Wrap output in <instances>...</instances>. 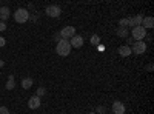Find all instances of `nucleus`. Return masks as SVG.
<instances>
[{"label":"nucleus","mask_w":154,"mask_h":114,"mask_svg":"<svg viewBox=\"0 0 154 114\" xmlns=\"http://www.w3.org/2000/svg\"><path fill=\"white\" fill-rule=\"evenodd\" d=\"M56 53H57L59 56H62V57H66V56H69V53H71V43H69V40L62 39L60 42H57Z\"/></svg>","instance_id":"obj_1"},{"label":"nucleus","mask_w":154,"mask_h":114,"mask_svg":"<svg viewBox=\"0 0 154 114\" xmlns=\"http://www.w3.org/2000/svg\"><path fill=\"white\" fill-rule=\"evenodd\" d=\"M14 19H16L17 23H25V22H28V20H29V12H28V9L19 8V9L14 12Z\"/></svg>","instance_id":"obj_2"},{"label":"nucleus","mask_w":154,"mask_h":114,"mask_svg":"<svg viewBox=\"0 0 154 114\" xmlns=\"http://www.w3.org/2000/svg\"><path fill=\"white\" fill-rule=\"evenodd\" d=\"M131 34H133V40L134 42H142L146 37V29L143 26H134Z\"/></svg>","instance_id":"obj_3"},{"label":"nucleus","mask_w":154,"mask_h":114,"mask_svg":"<svg viewBox=\"0 0 154 114\" xmlns=\"http://www.w3.org/2000/svg\"><path fill=\"white\" fill-rule=\"evenodd\" d=\"M45 12H46L48 17H54V19H56V17H60L62 9H60V6H57V5H49V6H46Z\"/></svg>","instance_id":"obj_4"},{"label":"nucleus","mask_w":154,"mask_h":114,"mask_svg":"<svg viewBox=\"0 0 154 114\" xmlns=\"http://www.w3.org/2000/svg\"><path fill=\"white\" fill-rule=\"evenodd\" d=\"M60 39H65V40H69L71 37H74L75 35V28L74 26H65L60 32Z\"/></svg>","instance_id":"obj_5"},{"label":"nucleus","mask_w":154,"mask_h":114,"mask_svg":"<svg viewBox=\"0 0 154 114\" xmlns=\"http://www.w3.org/2000/svg\"><path fill=\"white\" fill-rule=\"evenodd\" d=\"M131 51H133L134 54H143V53L146 51V43H145V40H142V42H134Z\"/></svg>","instance_id":"obj_6"},{"label":"nucleus","mask_w":154,"mask_h":114,"mask_svg":"<svg viewBox=\"0 0 154 114\" xmlns=\"http://www.w3.org/2000/svg\"><path fill=\"white\" fill-rule=\"evenodd\" d=\"M142 20H143V16L142 14H137L134 17H128V26H131V28L140 26V25H142Z\"/></svg>","instance_id":"obj_7"},{"label":"nucleus","mask_w":154,"mask_h":114,"mask_svg":"<svg viewBox=\"0 0 154 114\" xmlns=\"http://www.w3.org/2000/svg\"><path fill=\"white\" fill-rule=\"evenodd\" d=\"M69 43H71V48H82L83 46V37L79 35V34H75L74 37H71Z\"/></svg>","instance_id":"obj_8"},{"label":"nucleus","mask_w":154,"mask_h":114,"mask_svg":"<svg viewBox=\"0 0 154 114\" xmlns=\"http://www.w3.org/2000/svg\"><path fill=\"white\" fill-rule=\"evenodd\" d=\"M112 114H125V105L119 100H116L112 103Z\"/></svg>","instance_id":"obj_9"},{"label":"nucleus","mask_w":154,"mask_h":114,"mask_svg":"<svg viewBox=\"0 0 154 114\" xmlns=\"http://www.w3.org/2000/svg\"><path fill=\"white\" fill-rule=\"evenodd\" d=\"M28 106H29L31 109H37L38 106H40V97H37V96L29 97V100H28Z\"/></svg>","instance_id":"obj_10"},{"label":"nucleus","mask_w":154,"mask_h":114,"mask_svg":"<svg viewBox=\"0 0 154 114\" xmlns=\"http://www.w3.org/2000/svg\"><path fill=\"white\" fill-rule=\"evenodd\" d=\"M119 54L122 56V57H128V56H131L133 54V51H131V46H126V45H122V46H119Z\"/></svg>","instance_id":"obj_11"},{"label":"nucleus","mask_w":154,"mask_h":114,"mask_svg":"<svg viewBox=\"0 0 154 114\" xmlns=\"http://www.w3.org/2000/svg\"><path fill=\"white\" fill-rule=\"evenodd\" d=\"M140 26H143L145 29H151L152 26H154V19L151 17V16H148V17H143V20H142V25Z\"/></svg>","instance_id":"obj_12"},{"label":"nucleus","mask_w":154,"mask_h":114,"mask_svg":"<svg viewBox=\"0 0 154 114\" xmlns=\"http://www.w3.org/2000/svg\"><path fill=\"white\" fill-rule=\"evenodd\" d=\"M5 88H6L8 91H11V90H14V88H16V77H14L12 74H9V77H8V80H6Z\"/></svg>","instance_id":"obj_13"},{"label":"nucleus","mask_w":154,"mask_h":114,"mask_svg":"<svg viewBox=\"0 0 154 114\" xmlns=\"http://www.w3.org/2000/svg\"><path fill=\"white\" fill-rule=\"evenodd\" d=\"M6 19H9V8L2 6L0 8V22H5Z\"/></svg>","instance_id":"obj_14"},{"label":"nucleus","mask_w":154,"mask_h":114,"mask_svg":"<svg viewBox=\"0 0 154 114\" xmlns=\"http://www.w3.org/2000/svg\"><path fill=\"white\" fill-rule=\"evenodd\" d=\"M116 34H117L120 39H126V37L130 35V31H128V28H122V26H119L117 31H116Z\"/></svg>","instance_id":"obj_15"},{"label":"nucleus","mask_w":154,"mask_h":114,"mask_svg":"<svg viewBox=\"0 0 154 114\" xmlns=\"http://www.w3.org/2000/svg\"><path fill=\"white\" fill-rule=\"evenodd\" d=\"M22 86H23V90H29V88L32 86V79H31V77L22 79Z\"/></svg>","instance_id":"obj_16"},{"label":"nucleus","mask_w":154,"mask_h":114,"mask_svg":"<svg viewBox=\"0 0 154 114\" xmlns=\"http://www.w3.org/2000/svg\"><path fill=\"white\" fill-rule=\"evenodd\" d=\"M45 94H46V88H45V86H38V88H37L35 96H37V97H43Z\"/></svg>","instance_id":"obj_17"},{"label":"nucleus","mask_w":154,"mask_h":114,"mask_svg":"<svg viewBox=\"0 0 154 114\" xmlns=\"http://www.w3.org/2000/svg\"><path fill=\"white\" fill-rule=\"evenodd\" d=\"M96 114H106V108H105L103 105L96 106Z\"/></svg>","instance_id":"obj_18"},{"label":"nucleus","mask_w":154,"mask_h":114,"mask_svg":"<svg viewBox=\"0 0 154 114\" xmlns=\"http://www.w3.org/2000/svg\"><path fill=\"white\" fill-rule=\"evenodd\" d=\"M119 26H122V28H128V17L119 20Z\"/></svg>","instance_id":"obj_19"},{"label":"nucleus","mask_w":154,"mask_h":114,"mask_svg":"<svg viewBox=\"0 0 154 114\" xmlns=\"http://www.w3.org/2000/svg\"><path fill=\"white\" fill-rule=\"evenodd\" d=\"M99 42H100L99 35H96V34H94V35L91 37V43H93V45H99Z\"/></svg>","instance_id":"obj_20"},{"label":"nucleus","mask_w":154,"mask_h":114,"mask_svg":"<svg viewBox=\"0 0 154 114\" xmlns=\"http://www.w3.org/2000/svg\"><path fill=\"white\" fill-rule=\"evenodd\" d=\"M0 114H9V109L6 106H0Z\"/></svg>","instance_id":"obj_21"},{"label":"nucleus","mask_w":154,"mask_h":114,"mask_svg":"<svg viewBox=\"0 0 154 114\" xmlns=\"http://www.w3.org/2000/svg\"><path fill=\"white\" fill-rule=\"evenodd\" d=\"M6 29V23L5 22H0V32H3Z\"/></svg>","instance_id":"obj_22"},{"label":"nucleus","mask_w":154,"mask_h":114,"mask_svg":"<svg viewBox=\"0 0 154 114\" xmlns=\"http://www.w3.org/2000/svg\"><path fill=\"white\" fill-rule=\"evenodd\" d=\"M133 43H134L133 37H126V46H130V45H133Z\"/></svg>","instance_id":"obj_23"},{"label":"nucleus","mask_w":154,"mask_h":114,"mask_svg":"<svg viewBox=\"0 0 154 114\" xmlns=\"http://www.w3.org/2000/svg\"><path fill=\"white\" fill-rule=\"evenodd\" d=\"M5 45H6V40L3 39V37H2V35H0V48H3Z\"/></svg>","instance_id":"obj_24"},{"label":"nucleus","mask_w":154,"mask_h":114,"mask_svg":"<svg viewBox=\"0 0 154 114\" xmlns=\"http://www.w3.org/2000/svg\"><path fill=\"white\" fill-rule=\"evenodd\" d=\"M54 40H56V42H60V40H62V39H60V34H59V32H57V34L54 35Z\"/></svg>","instance_id":"obj_25"},{"label":"nucleus","mask_w":154,"mask_h":114,"mask_svg":"<svg viewBox=\"0 0 154 114\" xmlns=\"http://www.w3.org/2000/svg\"><path fill=\"white\" fill-rule=\"evenodd\" d=\"M152 68H154V66H152V63H149V65H146V71H152Z\"/></svg>","instance_id":"obj_26"},{"label":"nucleus","mask_w":154,"mask_h":114,"mask_svg":"<svg viewBox=\"0 0 154 114\" xmlns=\"http://www.w3.org/2000/svg\"><path fill=\"white\" fill-rule=\"evenodd\" d=\"M3 65H5V62H3V60H0V69L3 68Z\"/></svg>","instance_id":"obj_27"},{"label":"nucleus","mask_w":154,"mask_h":114,"mask_svg":"<svg viewBox=\"0 0 154 114\" xmlns=\"http://www.w3.org/2000/svg\"><path fill=\"white\" fill-rule=\"evenodd\" d=\"M88 114H96V112H88Z\"/></svg>","instance_id":"obj_28"},{"label":"nucleus","mask_w":154,"mask_h":114,"mask_svg":"<svg viewBox=\"0 0 154 114\" xmlns=\"http://www.w3.org/2000/svg\"><path fill=\"white\" fill-rule=\"evenodd\" d=\"M106 114H112V112H106Z\"/></svg>","instance_id":"obj_29"}]
</instances>
